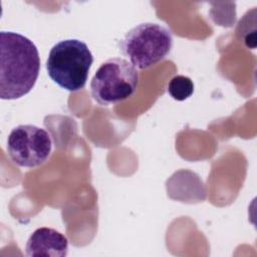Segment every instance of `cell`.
<instances>
[{"label": "cell", "instance_id": "cell-6", "mask_svg": "<svg viewBox=\"0 0 257 257\" xmlns=\"http://www.w3.org/2000/svg\"><path fill=\"white\" fill-rule=\"evenodd\" d=\"M25 249L29 257H64L68 253V240L55 229L41 227L29 236Z\"/></svg>", "mask_w": 257, "mask_h": 257}, {"label": "cell", "instance_id": "cell-3", "mask_svg": "<svg viewBox=\"0 0 257 257\" xmlns=\"http://www.w3.org/2000/svg\"><path fill=\"white\" fill-rule=\"evenodd\" d=\"M173 47L171 31L164 25L145 22L128 30L120 41V50L136 68L148 69L165 59Z\"/></svg>", "mask_w": 257, "mask_h": 257}, {"label": "cell", "instance_id": "cell-7", "mask_svg": "<svg viewBox=\"0 0 257 257\" xmlns=\"http://www.w3.org/2000/svg\"><path fill=\"white\" fill-rule=\"evenodd\" d=\"M168 92L176 100H185L193 94L194 83L188 76L176 75L168 83Z\"/></svg>", "mask_w": 257, "mask_h": 257}, {"label": "cell", "instance_id": "cell-5", "mask_svg": "<svg viewBox=\"0 0 257 257\" xmlns=\"http://www.w3.org/2000/svg\"><path fill=\"white\" fill-rule=\"evenodd\" d=\"M6 150L11 161L22 168H36L47 161L52 151L48 132L34 124H19L9 134Z\"/></svg>", "mask_w": 257, "mask_h": 257}, {"label": "cell", "instance_id": "cell-4", "mask_svg": "<svg viewBox=\"0 0 257 257\" xmlns=\"http://www.w3.org/2000/svg\"><path fill=\"white\" fill-rule=\"evenodd\" d=\"M139 78V71L126 59L109 58L101 63L91 78V96L102 106L122 102L135 94Z\"/></svg>", "mask_w": 257, "mask_h": 257}, {"label": "cell", "instance_id": "cell-1", "mask_svg": "<svg viewBox=\"0 0 257 257\" xmlns=\"http://www.w3.org/2000/svg\"><path fill=\"white\" fill-rule=\"evenodd\" d=\"M0 97L17 99L31 91L40 71L36 45L26 36L0 32Z\"/></svg>", "mask_w": 257, "mask_h": 257}, {"label": "cell", "instance_id": "cell-2", "mask_svg": "<svg viewBox=\"0 0 257 257\" xmlns=\"http://www.w3.org/2000/svg\"><path fill=\"white\" fill-rule=\"evenodd\" d=\"M93 56L86 43L64 39L52 46L46 60L49 77L61 88L78 91L86 83Z\"/></svg>", "mask_w": 257, "mask_h": 257}]
</instances>
